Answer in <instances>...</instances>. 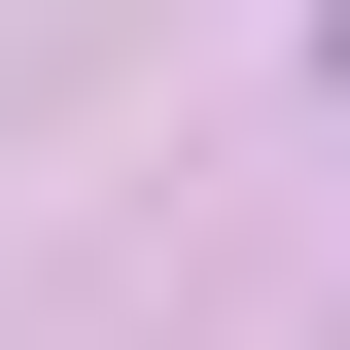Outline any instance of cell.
<instances>
[{
  "label": "cell",
  "mask_w": 350,
  "mask_h": 350,
  "mask_svg": "<svg viewBox=\"0 0 350 350\" xmlns=\"http://www.w3.org/2000/svg\"><path fill=\"white\" fill-rule=\"evenodd\" d=\"M315 36H350V0H315Z\"/></svg>",
  "instance_id": "cell-1"
}]
</instances>
